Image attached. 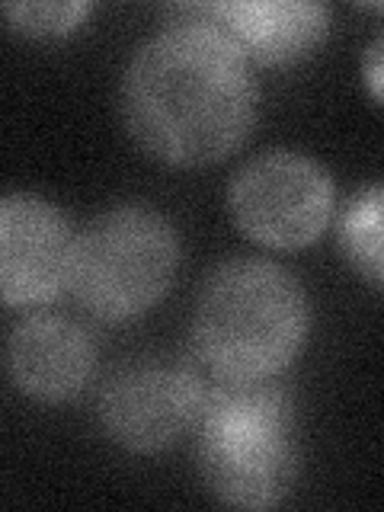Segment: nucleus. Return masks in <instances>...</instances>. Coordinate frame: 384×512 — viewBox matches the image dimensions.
<instances>
[{
    "label": "nucleus",
    "mask_w": 384,
    "mask_h": 512,
    "mask_svg": "<svg viewBox=\"0 0 384 512\" xmlns=\"http://www.w3.org/2000/svg\"><path fill=\"white\" fill-rule=\"evenodd\" d=\"M122 106L128 132L151 157L173 167L215 164L253 125V64L215 26L180 13L128 64Z\"/></svg>",
    "instance_id": "f257e3e1"
},
{
    "label": "nucleus",
    "mask_w": 384,
    "mask_h": 512,
    "mask_svg": "<svg viewBox=\"0 0 384 512\" xmlns=\"http://www.w3.org/2000/svg\"><path fill=\"white\" fill-rule=\"evenodd\" d=\"M308 336V298L295 276L266 260H234L205 282L192 343L215 381H269Z\"/></svg>",
    "instance_id": "f03ea898"
},
{
    "label": "nucleus",
    "mask_w": 384,
    "mask_h": 512,
    "mask_svg": "<svg viewBox=\"0 0 384 512\" xmlns=\"http://www.w3.org/2000/svg\"><path fill=\"white\" fill-rule=\"evenodd\" d=\"M196 458L205 487L237 509H272L298 474L288 397L269 381L205 388L196 416Z\"/></svg>",
    "instance_id": "7ed1b4c3"
},
{
    "label": "nucleus",
    "mask_w": 384,
    "mask_h": 512,
    "mask_svg": "<svg viewBox=\"0 0 384 512\" xmlns=\"http://www.w3.org/2000/svg\"><path fill=\"white\" fill-rule=\"evenodd\" d=\"M176 266L180 244L164 218L138 205L112 208L74 240L71 292L93 317L122 324L167 295Z\"/></svg>",
    "instance_id": "20e7f679"
},
{
    "label": "nucleus",
    "mask_w": 384,
    "mask_h": 512,
    "mask_svg": "<svg viewBox=\"0 0 384 512\" xmlns=\"http://www.w3.org/2000/svg\"><path fill=\"white\" fill-rule=\"evenodd\" d=\"M231 215L237 228L263 247H308L333 218V183L311 157L269 151L234 176Z\"/></svg>",
    "instance_id": "39448f33"
},
{
    "label": "nucleus",
    "mask_w": 384,
    "mask_h": 512,
    "mask_svg": "<svg viewBox=\"0 0 384 512\" xmlns=\"http://www.w3.org/2000/svg\"><path fill=\"white\" fill-rule=\"evenodd\" d=\"M74 234L52 202L0 196V304L36 308L71 288Z\"/></svg>",
    "instance_id": "423d86ee"
},
{
    "label": "nucleus",
    "mask_w": 384,
    "mask_h": 512,
    "mask_svg": "<svg viewBox=\"0 0 384 512\" xmlns=\"http://www.w3.org/2000/svg\"><path fill=\"white\" fill-rule=\"evenodd\" d=\"M205 388L167 365H138L112 378L100 400L103 426L128 452H160L196 426Z\"/></svg>",
    "instance_id": "0eeeda50"
},
{
    "label": "nucleus",
    "mask_w": 384,
    "mask_h": 512,
    "mask_svg": "<svg viewBox=\"0 0 384 512\" xmlns=\"http://www.w3.org/2000/svg\"><path fill=\"white\" fill-rule=\"evenodd\" d=\"M176 13L215 26L250 64H295L327 36V10L308 0H247V4H196Z\"/></svg>",
    "instance_id": "6e6552de"
},
{
    "label": "nucleus",
    "mask_w": 384,
    "mask_h": 512,
    "mask_svg": "<svg viewBox=\"0 0 384 512\" xmlns=\"http://www.w3.org/2000/svg\"><path fill=\"white\" fill-rule=\"evenodd\" d=\"M93 365L96 346L90 333L64 317H29L26 324L13 330L7 343V368L13 384L42 404H61L84 391Z\"/></svg>",
    "instance_id": "1a4fd4ad"
},
{
    "label": "nucleus",
    "mask_w": 384,
    "mask_h": 512,
    "mask_svg": "<svg viewBox=\"0 0 384 512\" xmlns=\"http://www.w3.org/2000/svg\"><path fill=\"white\" fill-rule=\"evenodd\" d=\"M343 250L362 276L375 288L381 285V189L372 186L352 202L343 218Z\"/></svg>",
    "instance_id": "9d476101"
},
{
    "label": "nucleus",
    "mask_w": 384,
    "mask_h": 512,
    "mask_svg": "<svg viewBox=\"0 0 384 512\" xmlns=\"http://www.w3.org/2000/svg\"><path fill=\"white\" fill-rule=\"evenodd\" d=\"M87 4H7L0 13L7 16L13 29L36 39H55L74 32L87 16Z\"/></svg>",
    "instance_id": "9b49d317"
}]
</instances>
